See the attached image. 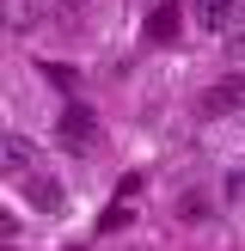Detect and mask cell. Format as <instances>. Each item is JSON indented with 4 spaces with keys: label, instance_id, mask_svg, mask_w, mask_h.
<instances>
[{
    "label": "cell",
    "instance_id": "4",
    "mask_svg": "<svg viewBox=\"0 0 245 251\" xmlns=\"http://www.w3.org/2000/svg\"><path fill=\"white\" fill-rule=\"evenodd\" d=\"M24 196H31L37 215H61V208H68V190H61L55 178H24Z\"/></svg>",
    "mask_w": 245,
    "mask_h": 251
},
{
    "label": "cell",
    "instance_id": "10",
    "mask_svg": "<svg viewBox=\"0 0 245 251\" xmlns=\"http://www.w3.org/2000/svg\"><path fill=\"white\" fill-rule=\"evenodd\" d=\"M55 6H61V12H86L92 0H55Z\"/></svg>",
    "mask_w": 245,
    "mask_h": 251
},
{
    "label": "cell",
    "instance_id": "2",
    "mask_svg": "<svg viewBox=\"0 0 245 251\" xmlns=\"http://www.w3.org/2000/svg\"><path fill=\"white\" fill-rule=\"evenodd\" d=\"M196 110H202V117H233V110H245V80H220V86H208Z\"/></svg>",
    "mask_w": 245,
    "mask_h": 251
},
{
    "label": "cell",
    "instance_id": "6",
    "mask_svg": "<svg viewBox=\"0 0 245 251\" xmlns=\"http://www.w3.org/2000/svg\"><path fill=\"white\" fill-rule=\"evenodd\" d=\"M178 25H184V12L166 0V6H153V19H147V37H153V43H172V37H178Z\"/></svg>",
    "mask_w": 245,
    "mask_h": 251
},
{
    "label": "cell",
    "instance_id": "1",
    "mask_svg": "<svg viewBox=\"0 0 245 251\" xmlns=\"http://www.w3.org/2000/svg\"><path fill=\"white\" fill-rule=\"evenodd\" d=\"M55 135H61V141H68V147H86V141H92V135H98V117H92V104H80V98H74V104L61 110Z\"/></svg>",
    "mask_w": 245,
    "mask_h": 251
},
{
    "label": "cell",
    "instance_id": "9",
    "mask_svg": "<svg viewBox=\"0 0 245 251\" xmlns=\"http://www.w3.org/2000/svg\"><path fill=\"white\" fill-rule=\"evenodd\" d=\"M227 55L245 61V25H233V31H227Z\"/></svg>",
    "mask_w": 245,
    "mask_h": 251
},
{
    "label": "cell",
    "instance_id": "5",
    "mask_svg": "<svg viewBox=\"0 0 245 251\" xmlns=\"http://www.w3.org/2000/svg\"><path fill=\"white\" fill-rule=\"evenodd\" d=\"M0 166H6V178H31V141L24 135H6L0 141Z\"/></svg>",
    "mask_w": 245,
    "mask_h": 251
},
{
    "label": "cell",
    "instance_id": "3",
    "mask_svg": "<svg viewBox=\"0 0 245 251\" xmlns=\"http://www.w3.org/2000/svg\"><path fill=\"white\" fill-rule=\"evenodd\" d=\"M190 19L202 25V31H233V19H239V0H190Z\"/></svg>",
    "mask_w": 245,
    "mask_h": 251
},
{
    "label": "cell",
    "instance_id": "7",
    "mask_svg": "<svg viewBox=\"0 0 245 251\" xmlns=\"http://www.w3.org/2000/svg\"><path fill=\"white\" fill-rule=\"evenodd\" d=\"M208 215H215V202H208L202 190H190V196L178 202V221H208Z\"/></svg>",
    "mask_w": 245,
    "mask_h": 251
},
{
    "label": "cell",
    "instance_id": "8",
    "mask_svg": "<svg viewBox=\"0 0 245 251\" xmlns=\"http://www.w3.org/2000/svg\"><path fill=\"white\" fill-rule=\"evenodd\" d=\"M227 202H245V166L227 172Z\"/></svg>",
    "mask_w": 245,
    "mask_h": 251
}]
</instances>
